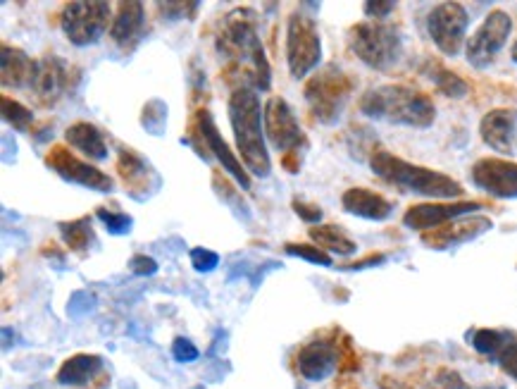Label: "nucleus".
<instances>
[{"mask_svg": "<svg viewBox=\"0 0 517 389\" xmlns=\"http://www.w3.org/2000/svg\"><path fill=\"white\" fill-rule=\"evenodd\" d=\"M220 51L232 60L236 72L253 84V89L270 91V63L258 36V20L251 8L229 12L220 32Z\"/></svg>", "mask_w": 517, "mask_h": 389, "instance_id": "nucleus-1", "label": "nucleus"}, {"mask_svg": "<svg viewBox=\"0 0 517 389\" xmlns=\"http://www.w3.org/2000/svg\"><path fill=\"white\" fill-rule=\"evenodd\" d=\"M260 98L251 86H241L229 98V122L246 170L255 177H267L272 172L270 151L265 146V122Z\"/></svg>", "mask_w": 517, "mask_h": 389, "instance_id": "nucleus-2", "label": "nucleus"}, {"mask_svg": "<svg viewBox=\"0 0 517 389\" xmlns=\"http://www.w3.org/2000/svg\"><path fill=\"white\" fill-rule=\"evenodd\" d=\"M360 113L377 122L417 129H425L436 120L432 98L406 84H386L365 91L360 98Z\"/></svg>", "mask_w": 517, "mask_h": 389, "instance_id": "nucleus-3", "label": "nucleus"}, {"mask_svg": "<svg viewBox=\"0 0 517 389\" xmlns=\"http://www.w3.org/2000/svg\"><path fill=\"white\" fill-rule=\"evenodd\" d=\"M370 168L379 179L389 182L391 187L408 191V194L425 196V199H456V196H463V187L453 177L408 163V160L398 158L389 151L372 153Z\"/></svg>", "mask_w": 517, "mask_h": 389, "instance_id": "nucleus-4", "label": "nucleus"}, {"mask_svg": "<svg viewBox=\"0 0 517 389\" xmlns=\"http://www.w3.org/2000/svg\"><path fill=\"white\" fill-rule=\"evenodd\" d=\"M348 46L367 67L389 72L403 53V41L396 27L382 22H360L348 32Z\"/></svg>", "mask_w": 517, "mask_h": 389, "instance_id": "nucleus-5", "label": "nucleus"}, {"mask_svg": "<svg viewBox=\"0 0 517 389\" xmlns=\"http://www.w3.org/2000/svg\"><path fill=\"white\" fill-rule=\"evenodd\" d=\"M353 82L339 67L329 65L320 70L305 86V101L322 125H334L344 113L348 98H351Z\"/></svg>", "mask_w": 517, "mask_h": 389, "instance_id": "nucleus-6", "label": "nucleus"}, {"mask_svg": "<svg viewBox=\"0 0 517 389\" xmlns=\"http://www.w3.org/2000/svg\"><path fill=\"white\" fill-rule=\"evenodd\" d=\"M322 39L315 20L305 12H294L286 24V63L291 77L303 79L320 65Z\"/></svg>", "mask_w": 517, "mask_h": 389, "instance_id": "nucleus-7", "label": "nucleus"}, {"mask_svg": "<svg viewBox=\"0 0 517 389\" xmlns=\"http://www.w3.org/2000/svg\"><path fill=\"white\" fill-rule=\"evenodd\" d=\"M112 5L103 0H77L62 10V32L74 46H91L108 32Z\"/></svg>", "mask_w": 517, "mask_h": 389, "instance_id": "nucleus-8", "label": "nucleus"}, {"mask_svg": "<svg viewBox=\"0 0 517 389\" xmlns=\"http://www.w3.org/2000/svg\"><path fill=\"white\" fill-rule=\"evenodd\" d=\"M513 32V17L506 10H494L489 12L487 20L482 22V27L470 36V41L465 43V55L467 63L477 70H484L496 60V55L503 51V46L508 43V36Z\"/></svg>", "mask_w": 517, "mask_h": 389, "instance_id": "nucleus-9", "label": "nucleus"}, {"mask_svg": "<svg viewBox=\"0 0 517 389\" xmlns=\"http://www.w3.org/2000/svg\"><path fill=\"white\" fill-rule=\"evenodd\" d=\"M470 27V15L460 3H439L427 17V32L444 55H458Z\"/></svg>", "mask_w": 517, "mask_h": 389, "instance_id": "nucleus-10", "label": "nucleus"}, {"mask_svg": "<svg viewBox=\"0 0 517 389\" xmlns=\"http://www.w3.org/2000/svg\"><path fill=\"white\" fill-rule=\"evenodd\" d=\"M263 122H265L267 139H270V144L277 148V151L291 153V151H298V146L305 144L303 129L298 125V117L284 98L272 96L270 101L265 103Z\"/></svg>", "mask_w": 517, "mask_h": 389, "instance_id": "nucleus-11", "label": "nucleus"}, {"mask_svg": "<svg viewBox=\"0 0 517 389\" xmlns=\"http://www.w3.org/2000/svg\"><path fill=\"white\" fill-rule=\"evenodd\" d=\"M46 163L48 168L58 172L62 179L79 184V187L103 191V194H110V191L115 189V184H112V179L105 175V172L93 168L89 163H84V160H79L77 156H72L65 146H53V151L48 153Z\"/></svg>", "mask_w": 517, "mask_h": 389, "instance_id": "nucleus-12", "label": "nucleus"}, {"mask_svg": "<svg viewBox=\"0 0 517 389\" xmlns=\"http://www.w3.org/2000/svg\"><path fill=\"white\" fill-rule=\"evenodd\" d=\"M479 208H482V203H475V201L417 203V206L408 208L406 215H403V225H406L408 230H415V232L439 230V227L463 218V215L477 213Z\"/></svg>", "mask_w": 517, "mask_h": 389, "instance_id": "nucleus-13", "label": "nucleus"}, {"mask_svg": "<svg viewBox=\"0 0 517 389\" xmlns=\"http://www.w3.org/2000/svg\"><path fill=\"white\" fill-rule=\"evenodd\" d=\"M196 132L198 137H201L203 146L208 148L213 156L220 160L222 168L232 175L236 182H239L241 189H251V177H248V170L241 165V160L234 156L232 148L227 146V141H224V137L220 134V129H217L215 125V117L210 115V110L201 108L196 113Z\"/></svg>", "mask_w": 517, "mask_h": 389, "instance_id": "nucleus-14", "label": "nucleus"}, {"mask_svg": "<svg viewBox=\"0 0 517 389\" xmlns=\"http://www.w3.org/2000/svg\"><path fill=\"white\" fill-rule=\"evenodd\" d=\"M472 182L494 199H517V163L501 158H482L472 168Z\"/></svg>", "mask_w": 517, "mask_h": 389, "instance_id": "nucleus-15", "label": "nucleus"}, {"mask_svg": "<svg viewBox=\"0 0 517 389\" xmlns=\"http://www.w3.org/2000/svg\"><path fill=\"white\" fill-rule=\"evenodd\" d=\"M67 79H70V67L58 55H46V58L36 60L34 79H31V91L36 98L46 106L58 101L65 94Z\"/></svg>", "mask_w": 517, "mask_h": 389, "instance_id": "nucleus-16", "label": "nucleus"}, {"mask_svg": "<svg viewBox=\"0 0 517 389\" xmlns=\"http://www.w3.org/2000/svg\"><path fill=\"white\" fill-rule=\"evenodd\" d=\"M515 132H517V110L513 108H496L489 110L479 122V134L484 144L494 148L503 156H513L515 151Z\"/></svg>", "mask_w": 517, "mask_h": 389, "instance_id": "nucleus-17", "label": "nucleus"}, {"mask_svg": "<svg viewBox=\"0 0 517 389\" xmlns=\"http://www.w3.org/2000/svg\"><path fill=\"white\" fill-rule=\"evenodd\" d=\"M117 170H120L124 187H127V191L134 196V199H148V196L160 187L158 172L148 165V160H143L139 153L134 151L120 153Z\"/></svg>", "mask_w": 517, "mask_h": 389, "instance_id": "nucleus-18", "label": "nucleus"}, {"mask_svg": "<svg viewBox=\"0 0 517 389\" xmlns=\"http://www.w3.org/2000/svg\"><path fill=\"white\" fill-rule=\"evenodd\" d=\"M336 366H339V354H336L334 344L325 339H315L298 351V373L305 380H327Z\"/></svg>", "mask_w": 517, "mask_h": 389, "instance_id": "nucleus-19", "label": "nucleus"}, {"mask_svg": "<svg viewBox=\"0 0 517 389\" xmlns=\"http://www.w3.org/2000/svg\"><path fill=\"white\" fill-rule=\"evenodd\" d=\"M491 227H494V222L489 218H465L463 215V218L448 222V225L439 227L432 234H425V244L432 246V249H448L453 244H465L482 237Z\"/></svg>", "mask_w": 517, "mask_h": 389, "instance_id": "nucleus-20", "label": "nucleus"}, {"mask_svg": "<svg viewBox=\"0 0 517 389\" xmlns=\"http://www.w3.org/2000/svg\"><path fill=\"white\" fill-rule=\"evenodd\" d=\"M341 206H344L346 213L355 215V218H363V220H375L382 222L386 218H391L394 213V203L389 199H384L382 194L372 189H348L341 196Z\"/></svg>", "mask_w": 517, "mask_h": 389, "instance_id": "nucleus-21", "label": "nucleus"}, {"mask_svg": "<svg viewBox=\"0 0 517 389\" xmlns=\"http://www.w3.org/2000/svg\"><path fill=\"white\" fill-rule=\"evenodd\" d=\"M36 60H31L20 48L3 46L0 51V82L5 89H24L34 79Z\"/></svg>", "mask_w": 517, "mask_h": 389, "instance_id": "nucleus-22", "label": "nucleus"}, {"mask_svg": "<svg viewBox=\"0 0 517 389\" xmlns=\"http://www.w3.org/2000/svg\"><path fill=\"white\" fill-rule=\"evenodd\" d=\"M143 22H146V12L143 3H122L120 12L115 15L110 27V39L120 48H132L143 34Z\"/></svg>", "mask_w": 517, "mask_h": 389, "instance_id": "nucleus-23", "label": "nucleus"}, {"mask_svg": "<svg viewBox=\"0 0 517 389\" xmlns=\"http://www.w3.org/2000/svg\"><path fill=\"white\" fill-rule=\"evenodd\" d=\"M65 139L74 151H79L89 160H96V163H103L110 153L103 132L96 125H91V122H74L65 132Z\"/></svg>", "mask_w": 517, "mask_h": 389, "instance_id": "nucleus-24", "label": "nucleus"}, {"mask_svg": "<svg viewBox=\"0 0 517 389\" xmlns=\"http://www.w3.org/2000/svg\"><path fill=\"white\" fill-rule=\"evenodd\" d=\"M103 370V358L96 354H77L72 358H67L58 370V382L60 385H70V387H82L89 385V382L96 378L98 373Z\"/></svg>", "mask_w": 517, "mask_h": 389, "instance_id": "nucleus-25", "label": "nucleus"}, {"mask_svg": "<svg viewBox=\"0 0 517 389\" xmlns=\"http://www.w3.org/2000/svg\"><path fill=\"white\" fill-rule=\"evenodd\" d=\"M308 234L315 246H320L322 251L336 253V256H353L355 249H358L353 239L336 225H315L310 227Z\"/></svg>", "mask_w": 517, "mask_h": 389, "instance_id": "nucleus-26", "label": "nucleus"}, {"mask_svg": "<svg viewBox=\"0 0 517 389\" xmlns=\"http://www.w3.org/2000/svg\"><path fill=\"white\" fill-rule=\"evenodd\" d=\"M60 234L65 244L70 246L74 253H89V249L96 244V234H93L91 218H82L74 222H60Z\"/></svg>", "mask_w": 517, "mask_h": 389, "instance_id": "nucleus-27", "label": "nucleus"}, {"mask_svg": "<svg viewBox=\"0 0 517 389\" xmlns=\"http://www.w3.org/2000/svg\"><path fill=\"white\" fill-rule=\"evenodd\" d=\"M427 77L432 79V82L436 84V89H439L441 94L448 98H463V96H467V91H470V86H467L465 79H460L456 72L446 70V67L436 65V63H427Z\"/></svg>", "mask_w": 517, "mask_h": 389, "instance_id": "nucleus-28", "label": "nucleus"}, {"mask_svg": "<svg viewBox=\"0 0 517 389\" xmlns=\"http://www.w3.org/2000/svg\"><path fill=\"white\" fill-rule=\"evenodd\" d=\"M472 347L479 354L484 356H501V351L510 344V337L506 332H498V330H477L475 335H472Z\"/></svg>", "mask_w": 517, "mask_h": 389, "instance_id": "nucleus-29", "label": "nucleus"}, {"mask_svg": "<svg viewBox=\"0 0 517 389\" xmlns=\"http://www.w3.org/2000/svg\"><path fill=\"white\" fill-rule=\"evenodd\" d=\"M0 106H3V120L8 122L17 129V132H27L31 127V122H34V113H31L29 108H24L22 103L12 101V98L3 96V101H0Z\"/></svg>", "mask_w": 517, "mask_h": 389, "instance_id": "nucleus-30", "label": "nucleus"}, {"mask_svg": "<svg viewBox=\"0 0 517 389\" xmlns=\"http://www.w3.org/2000/svg\"><path fill=\"white\" fill-rule=\"evenodd\" d=\"M165 117H167V106L163 101H158V98H153L148 106H143V113H141L143 129H148L151 134H163Z\"/></svg>", "mask_w": 517, "mask_h": 389, "instance_id": "nucleus-31", "label": "nucleus"}, {"mask_svg": "<svg viewBox=\"0 0 517 389\" xmlns=\"http://www.w3.org/2000/svg\"><path fill=\"white\" fill-rule=\"evenodd\" d=\"M286 253H289V256H298L301 261H308L313 265H325V268L332 265L329 253L322 251L320 246H315V244H286Z\"/></svg>", "mask_w": 517, "mask_h": 389, "instance_id": "nucleus-32", "label": "nucleus"}, {"mask_svg": "<svg viewBox=\"0 0 517 389\" xmlns=\"http://www.w3.org/2000/svg\"><path fill=\"white\" fill-rule=\"evenodd\" d=\"M98 218L105 225V230L110 234H115V237H122V234H129L132 232L134 222L129 218L127 213H115V211H108V208H98L96 211Z\"/></svg>", "mask_w": 517, "mask_h": 389, "instance_id": "nucleus-33", "label": "nucleus"}, {"mask_svg": "<svg viewBox=\"0 0 517 389\" xmlns=\"http://www.w3.org/2000/svg\"><path fill=\"white\" fill-rule=\"evenodd\" d=\"M189 258H191L193 270H196V273H203V275L213 273L217 265H220V256H217L215 251L203 249V246H198V249H191Z\"/></svg>", "mask_w": 517, "mask_h": 389, "instance_id": "nucleus-34", "label": "nucleus"}, {"mask_svg": "<svg viewBox=\"0 0 517 389\" xmlns=\"http://www.w3.org/2000/svg\"><path fill=\"white\" fill-rule=\"evenodd\" d=\"M160 10H163V17H170V20H184V17H196V10L201 8L198 3H160Z\"/></svg>", "mask_w": 517, "mask_h": 389, "instance_id": "nucleus-35", "label": "nucleus"}, {"mask_svg": "<svg viewBox=\"0 0 517 389\" xmlns=\"http://www.w3.org/2000/svg\"><path fill=\"white\" fill-rule=\"evenodd\" d=\"M172 356H174V361H179V363H191L201 356V351L193 347V342H189L186 337H179V339H174V344H172Z\"/></svg>", "mask_w": 517, "mask_h": 389, "instance_id": "nucleus-36", "label": "nucleus"}, {"mask_svg": "<svg viewBox=\"0 0 517 389\" xmlns=\"http://www.w3.org/2000/svg\"><path fill=\"white\" fill-rule=\"evenodd\" d=\"M129 270L139 277H148L158 273V263L153 261L151 256H143V253H136V256L129 261Z\"/></svg>", "mask_w": 517, "mask_h": 389, "instance_id": "nucleus-37", "label": "nucleus"}, {"mask_svg": "<svg viewBox=\"0 0 517 389\" xmlns=\"http://www.w3.org/2000/svg\"><path fill=\"white\" fill-rule=\"evenodd\" d=\"M294 211L298 213V218H301L303 222H320L322 220V211L320 206H315V203H308L303 199H294Z\"/></svg>", "mask_w": 517, "mask_h": 389, "instance_id": "nucleus-38", "label": "nucleus"}, {"mask_svg": "<svg viewBox=\"0 0 517 389\" xmlns=\"http://www.w3.org/2000/svg\"><path fill=\"white\" fill-rule=\"evenodd\" d=\"M498 363H501V368L506 370L510 378L517 380V342H510L508 347L501 351V356H498Z\"/></svg>", "mask_w": 517, "mask_h": 389, "instance_id": "nucleus-39", "label": "nucleus"}, {"mask_svg": "<svg viewBox=\"0 0 517 389\" xmlns=\"http://www.w3.org/2000/svg\"><path fill=\"white\" fill-rule=\"evenodd\" d=\"M396 10V3H365V12L370 17H386Z\"/></svg>", "mask_w": 517, "mask_h": 389, "instance_id": "nucleus-40", "label": "nucleus"}, {"mask_svg": "<svg viewBox=\"0 0 517 389\" xmlns=\"http://www.w3.org/2000/svg\"><path fill=\"white\" fill-rule=\"evenodd\" d=\"M382 389H406V387H401V385H391V382H382Z\"/></svg>", "mask_w": 517, "mask_h": 389, "instance_id": "nucleus-41", "label": "nucleus"}, {"mask_svg": "<svg viewBox=\"0 0 517 389\" xmlns=\"http://www.w3.org/2000/svg\"><path fill=\"white\" fill-rule=\"evenodd\" d=\"M510 55H513V63H517V41L513 43V51H510Z\"/></svg>", "mask_w": 517, "mask_h": 389, "instance_id": "nucleus-42", "label": "nucleus"}]
</instances>
